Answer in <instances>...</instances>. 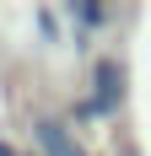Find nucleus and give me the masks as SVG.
Instances as JSON below:
<instances>
[{
  "instance_id": "nucleus-2",
  "label": "nucleus",
  "mask_w": 151,
  "mask_h": 156,
  "mask_svg": "<svg viewBox=\"0 0 151 156\" xmlns=\"http://www.w3.org/2000/svg\"><path fill=\"white\" fill-rule=\"evenodd\" d=\"M32 145H38V156H92V151H81V145L70 140V129L60 124V119H32Z\"/></svg>"
},
{
  "instance_id": "nucleus-4",
  "label": "nucleus",
  "mask_w": 151,
  "mask_h": 156,
  "mask_svg": "<svg viewBox=\"0 0 151 156\" xmlns=\"http://www.w3.org/2000/svg\"><path fill=\"white\" fill-rule=\"evenodd\" d=\"M32 22H38V38H43V43H60V38H65V32H60V11H54V5H38Z\"/></svg>"
},
{
  "instance_id": "nucleus-3",
  "label": "nucleus",
  "mask_w": 151,
  "mask_h": 156,
  "mask_svg": "<svg viewBox=\"0 0 151 156\" xmlns=\"http://www.w3.org/2000/svg\"><path fill=\"white\" fill-rule=\"evenodd\" d=\"M65 22H70L76 48H87V38H92V32H103L108 22H113V11H108V5H70V11H65Z\"/></svg>"
},
{
  "instance_id": "nucleus-1",
  "label": "nucleus",
  "mask_w": 151,
  "mask_h": 156,
  "mask_svg": "<svg viewBox=\"0 0 151 156\" xmlns=\"http://www.w3.org/2000/svg\"><path fill=\"white\" fill-rule=\"evenodd\" d=\"M124 102V65L119 59H97L92 65V97H81L70 108L76 124H103V119H113Z\"/></svg>"
},
{
  "instance_id": "nucleus-5",
  "label": "nucleus",
  "mask_w": 151,
  "mask_h": 156,
  "mask_svg": "<svg viewBox=\"0 0 151 156\" xmlns=\"http://www.w3.org/2000/svg\"><path fill=\"white\" fill-rule=\"evenodd\" d=\"M0 156H22V151H16V145L6 140V135H0Z\"/></svg>"
}]
</instances>
